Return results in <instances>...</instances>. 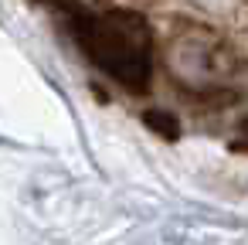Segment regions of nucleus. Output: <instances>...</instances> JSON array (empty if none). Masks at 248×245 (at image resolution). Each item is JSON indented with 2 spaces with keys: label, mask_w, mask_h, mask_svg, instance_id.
<instances>
[{
  "label": "nucleus",
  "mask_w": 248,
  "mask_h": 245,
  "mask_svg": "<svg viewBox=\"0 0 248 245\" xmlns=\"http://www.w3.org/2000/svg\"><path fill=\"white\" fill-rule=\"evenodd\" d=\"M163 68L170 82L190 96L234 92L245 75V62L231 41L201 24L177 28L163 45Z\"/></svg>",
  "instance_id": "f03ea898"
},
{
  "label": "nucleus",
  "mask_w": 248,
  "mask_h": 245,
  "mask_svg": "<svg viewBox=\"0 0 248 245\" xmlns=\"http://www.w3.org/2000/svg\"><path fill=\"white\" fill-rule=\"evenodd\" d=\"M72 34L85 58L129 92H143L153 79L156 41L143 14L123 7H99L75 14Z\"/></svg>",
  "instance_id": "f257e3e1"
},
{
  "label": "nucleus",
  "mask_w": 248,
  "mask_h": 245,
  "mask_svg": "<svg viewBox=\"0 0 248 245\" xmlns=\"http://www.w3.org/2000/svg\"><path fill=\"white\" fill-rule=\"evenodd\" d=\"M58 4H65L72 14H85V11H99L106 0H58Z\"/></svg>",
  "instance_id": "7ed1b4c3"
}]
</instances>
